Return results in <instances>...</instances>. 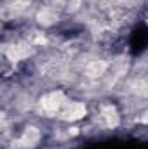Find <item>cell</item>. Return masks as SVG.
I'll return each instance as SVG.
<instances>
[{"label": "cell", "mask_w": 148, "mask_h": 149, "mask_svg": "<svg viewBox=\"0 0 148 149\" xmlns=\"http://www.w3.org/2000/svg\"><path fill=\"white\" fill-rule=\"evenodd\" d=\"M105 127H115L118 123V114H117V109L113 106H103L101 111H99V118H98Z\"/></svg>", "instance_id": "4"}, {"label": "cell", "mask_w": 148, "mask_h": 149, "mask_svg": "<svg viewBox=\"0 0 148 149\" xmlns=\"http://www.w3.org/2000/svg\"><path fill=\"white\" fill-rule=\"evenodd\" d=\"M38 141H40V130L37 127H26L23 130V134L19 135L18 144L21 148H33L38 144Z\"/></svg>", "instance_id": "3"}, {"label": "cell", "mask_w": 148, "mask_h": 149, "mask_svg": "<svg viewBox=\"0 0 148 149\" xmlns=\"http://www.w3.org/2000/svg\"><path fill=\"white\" fill-rule=\"evenodd\" d=\"M105 70H106V63H103V61H99V59H92V61H89L87 66H85L87 76H92V78L101 76V74L105 73Z\"/></svg>", "instance_id": "5"}, {"label": "cell", "mask_w": 148, "mask_h": 149, "mask_svg": "<svg viewBox=\"0 0 148 149\" xmlns=\"http://www.w3.org/2000/svg\"><path fill=\"white\" fill-rule=\"evenodd\" d=\"M134 92L141 97H148V74L147 76H141L140 80H136V83L132 85Z\"/></svg>", "instance_id": "6"}, {"label": "cell", "mask_w": 148, "mask_h": 149, "mask_svg": "<svg viewBox=\"0 0 148 149\" xmlns=\"http://www.w3.org/2000/svg\"><path fill=\"white\" fill-rule=\"evenodd\" d=\"M87 114V108L84 102L80 101H68L65 104V108L59 113V118L61 120H66V121H77L80 118H84Z\"/></svg>", "instance_id": "2"}, {"label": "cell", "mask_w": 148, "mask_h": 149, "mask_svg": "<svg viewBox=\"0 0 148 149\" xmlns=\"http://www.w3.org/2000/svg\"><path fill=\"white\" fill-rule=\"evenodd\" d=\"M66 102H68V99L61 90H52V92H47L40 97L38 106H40V111L44 114L52 116V114H59Z\"/></svg>", "instance_id": "1"}]
</instances>
